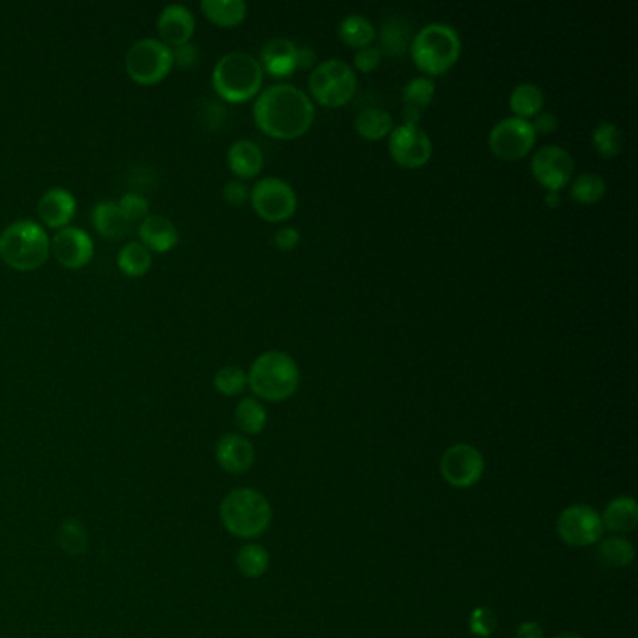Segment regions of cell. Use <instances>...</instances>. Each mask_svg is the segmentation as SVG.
Returning <instances> with one entry per match:
<instances>
[{
  "label": "cell",
  "instance_id": "6da1fadb",
  "mask_svg": "<svg viewBox=\"0 0 638 638\" xmlns=\"http://www.w3.org/2000/svg\"><path fill=\"white\" fill-rule=\"evenodd\" d=\"M253 116L266 135L276 139H296L311 128L315 105L309 94L290 83H276L259 92Z\"/></svg>",
  "mask_w": 638,
  "mask_h": 638
},
{
  "label": "cell",
  "instance_id": "7a4b0ae2",
  "mask_svg": "<svg viewBox=\"0 0 638 638\" xmlns=\"http://www.w3.org/2000/svg\"><path fill=\"white\" fill-rule=\"evenodd\" d=\"M51 255V240L44 227L32 219L10 223L0 234V259L17 272L42 268Z\"/></svg>",
  "mask_w": 638,
  "mask_h": 638
},
{
  "label": "cell",
  "instance_id": "3957f363",
  "mask_svg": "<svg viewBox=\"0 0 638 638\" xmlns=\"http://www.w3.org/2000/svg\"><path fill=\"white\" fill-rule=\"evenodd\" d=\"M247 384L264 401H285L298 390L300 367L287 352L266 350L251 363Z\"/></svg>",
  "mask_w": 638,
  "mask_h": 638
},
{
  "label": "cell",
  "instance_id": "277c9868",
  "mask_svg": "<svg viewBox=\"0 0 638 638\" xmlns=\"http://www.w3.org/2000/svg\"><path fill=\"white\" fill-rule=\"evenodd\" d=\"M264 70L246 51H231L219 58L212 72V85L225 102L242 103L261 92Z\"/></svg>",
  "mask_w": 638,
  "mask_h": 638
},
{
  "label": "cell",
  "instance_id": "5b68a950",
  "mask_svg": "<svg viewBox=\"0 0 638 638\" xmlns=\"http://www.w3.org/2000/svg\"><path fill=\"white\" fill-rule=\"evenodd\" d=\"M219 517L231 536L253 539L270 528L272 506L266 496L255 489H236L223 498Z\"/></svg>",
  "mask_w": 638,
  "mask_h": 638
},
{
  "label": "cell",
  "instance_id": "8992f818",
  "mask_svg": "<svg viewBox=\"0 0 638 638\" xmlns=\"http://www.w3.org/2000/svg\"><path fill=\"white\" fill-rule=\"evenodd\" d=\"M410 53L421 72L429 75L448 72L461 55L459 32L448 23H429L412 36Z\"/></svg>",
  "mask_w": 638,
  "mask_h": 638
},
{
  "label": "cell",
  "instance_id": "52a82bcc",
  "mask_svg": "<svg viewBox=\"0 0 638 638\" xmlns=\"http://www.w3.org/2000/svg\"><path fill=\"white\" fill-rule=\"evenodd\" d=\"M307 85L317 102L326 107H339L352 100L358 87V77L347 60L328 58L311 70Z\"/></svg>",
  "mask_w": 638,
  "mask_h": 638
},
{
  "label": "cell",
  "instance_id": "ba28073f",
  "mask_svg": "<svg viewBox=\"0 0 638 638\" xmlns=\"http://www.w3.org/2000/svg\"><path fill=\"white\" fill-rule=\"evenodd\" d=\"M173 68V49L154 38L135 42L126 55V72L133 83L143 87L158 85Z\"/></svg>",
  "mask_w": 638,
  "mask_h": 638
},
{
  "label": "cell",
  "instance_id": "9c48e42d",
  "mask_svg": "<svg viewBox=\"0 0 638 638\" xmlns=\"http://www.w3.org/2000/svg\"><path fill=\"white\" fill-rule=\"evenodd\" d=\"M249 201L253 210L266 221H285L289 219L298 206L296 191L287 180L277 176H264L249 189Z\"/></svg>",
  "mask_w": 638,
  "mask_h": 638
},
{
  "label": "cell",
  "instance_id": "30bf717a",
  "mask_svg": "<svg viewBox=\"0 0 638 638\" xmlns=\"http://www.w3.org/2000/svg\"><path fill=\"white\" fill-rule=\"evenodd\" d=\"M536 145V131L530 120L519 116H506L498 120L489 131V148L500 160L524 158Z\"/></svg>",
  "mask_w": 638,
  "mask_h": 638
},
{
  "label": "cell",
  "instance_id": "8fae6325",
  "mask_svg": "<svg viewBox=\"0 0 638 638\" xmlns=\"http://www.w3.org/2000/svg\"><path fill=\"white\" fill-rule=\"evenodd\" d=\"M556 532L569 547H590L603 537L601 515L590 506H569L556 522Z\"/></svg>",
  "mask_w": 638,
  "mask_h": 638
},
{
  "label": "cell",
  "instance_id": "7c38bea8",
  "mask_svg": "<svg viewBox=\"0 0 638 638\" xmlns=\"http://www.w3.org/2000/svg\"><path fill=\"white\" fill-rule=\"evenodd\" d=\"M485 472V459L481 451L468 444H455L444 451L440 459V474L457 489H470L478 485Z\"/></svg>",
  "mask_w": 638,
  "mask_h": 638
},
{
  "label": "cell",
  "instance_id": "4fadbf2b",
  "mask_svg": "<svg viewBox=\"0 0 638 638\" xmlns=\"http://www.w3.org/2000/svg\"><path fill=\"white\" fill-rule=\"evenodd\" d=\"M530 165L537 182L549 191H560L571 182L575 173L573 156L558 145L541 146Z\"/></svg>",
  "mask_w": 638,
  "mask_h": 638
},
{
  "label": "cell",
  "instance_id": "5bb4252c",
  "mask_svg": "<svg viewBox=\"0 0 638 638\" xmlns=\"http://www.w3.org/2000/svg\"><path fill=\"white\" fill-rule=\"evenodd\" d=\"M388 137H390L388 148L393 160L408 169L425 165L433 154V143L420 126H414V124L393 126L392 133Z\"/></svg>",
  "mask_w": 638,
  "mask_h": 638
},
{
  "label": "cell",
  "instance_id": "9a60e30c",
  "mask_svg": "<svg viewBox=\"0 0 638 638\" xmlns=\"http://www.w3.org/2000/svg\"><path fill=\"white\" fill-rule=\"evenodd\" d=\"M51 253L66 270H81L94 257V242L87 231L64 227L51 240Z\"/></svg>",
  "mask_w": 638,
  "mask_h": 638
},
{
  "label": "cell",
  "instance_id": "2e32d148",
  "mask_svg": "<svg viewBox=\"0 0 638 638\" xmlns=\"http://www.w3.org/2000/svg\"><path fill=\"white\" fill-rule=\"evenodd\" d=\"M195 32V17L182 4H171L161 10L158 17V34L161 44L176 49L191 42Z\"/></svg>",
  "mask_w": 638,
  "mask_h": 638
},
{
  "label": "cell",
  "instance_id": "e0dca14e",
  "mask_svg": "<svg viewBox=\"0 0 638 638\" xmlns=\"http://www.w3.org/2000/svg\"><path fill=\"white\" fill-rule=\"evenodd\" d=\"M216 459L227 474L242 476L255 463V448L246 436L231 433L219 438Z\"/></svg>",
  "mask_w": 638,
  "mask_h": 638
},
{
  "label": "cell",
  "instance_id": "ac0fdd59",
  "mask_svg": "<svg viewBox=\"0 0 638 638\" xmlns=\"http://www.w3.org/2000/svg\"><path fill=\"white\" fill-rule=\"evenodd\" d=\"M77 210V201L72 191L64 188H53L45 191L38 203V216L44 227L60 231L70 225Z\"/></svg>",
  "mask_w": 638,
  "mask_h": 638
},
{
  "label": "cell",
  "instance_id": "d6986e66",
  "mask_svg": "<svg viewBox=\"0 0 638 638\" xmlns=\"http://www.w3.org/2000/svg\"><path fill=\"white\" fill-rule=\"evenodd\" d=\"M296 47L289 38H272L261 51L262 70L274 77H287L296 70Z\"/></svg>",
  "mask_w": 638,
  "mask_h": 638
},
{
  "label": "cell",
  "instance_id": "ffe728a7",
  "mask_svg": "<svg viewBox=\"0 0 638 638\" xmlns=\"http://www.w3.org/2000/svg\"><path fill=\"white\" fill-rule=\"evenodd\" d=\"M139 240L143 246L156 253H167L178 244V229L171 219L148 216L139 225Z\"/></svg>",
  "mask_w": 638,
  "mask_h": 638
},
{
  "label": "cell",
  "instance_id": "44dd1931",
  "mask_svg": "<svg viewBox=\"0 0 638 638\" xmlns=\"http://www.w3.org/2000/svg\"><path fill=\"white\" fill-rule=\"evenodd\" d=\"M229 169L240 178H255L264 165L261 146L251 139H238L227 152Z\"/></svg>",
  "mask_w": 638,
  "mask_h": 638
},
{
  "label": "cell",
  "instance_id": "7402d4cb",
  "mask_svg": "<svg viewBox=\"0 0 638 638\" xmlns=\"http://www.w3.org/2000/svg\"><path fill=\"white\" fill-rule=\"evenodd\" d=\"M603 528L616 532V534H625V532H633L638 524V506L633 496H618L601 515Z\"/></svg>",
  "mask_w": 638,
  "mask_h": 638
},
{
  "label": "cell",
  "instance_id": "603a6c76",
  "mask_svg": "<svg viewBox=\"0 0 638 638\" xmlns=\"http://www.w3.org/2000/svg\"><path fill=\"white\" fill-rule=\"evenodd\" d=\"M90 219H92V225H94L96 232L107 240H113V242L124 238L130 231V223L122 216L118 204L111 203V201L96 204L92 214H90Z\"/></svg>",
  "mask_w": 638,
  "mask_h": 638
},
{
  "label": "cell",
  "instance_id": "cb8c5ba5",
  "mask_svg": "<svg viewBox=\"0 0 638 638\" xmlns=\"http://www.w3.org/2000/svg\"><path fill=\"white\" fill-rule=\"evenodd\" d=\"M201 10L218 27H236L246 19L247 4L244 0H203Z\"/></svg>",
  "mask_w": 638,
  "mask_h": 638
},
{
  "label": "cell",
  "instance_id": "d4e9b609",
  "mask_svg": "<svg viewBox=\"0 0 638 638\" xmlns=\"http://www.w3.org/2000/svg\"><path fill=\"white\" fill-rule=\"evenodd\" d=\"M354 128L363 139L378 141L392 133L393 116L380 107H365L354 118Z\"/></svg>",
  "mask_w": 638,
  "mask_h": 638
},
{
  "label": "cell",
  "instance_id": "484cf974",
  "mask_svg": "<svg viewBox=\"0 0 638 638\" xmlns=\"http://www.w3.org/2000/svg\"><path fill=\"white\" fill-rule=\"evenodd\" d=\"M337 34L345 44L360 49L365 45H371V42L377 38V29L369 21V17L362 14H348L341 19Z\"/></svg>",
  "mask_w": 638,
  "mask_h": 638
},
{
  "label": "cell",
  "instance_id": "4316f807",
  "mask_svg": "<svg viewBox=\"0 0 638 638\" xmlns=\"http://www.w3.org/2000/svg\"><path fill=\"white\" fill-rule=\"evenodd\" d=\"M118 270L128 277H143L152 268V251L141 242H128L118 251Z\"/></svg>",
  "mask_w": 638,
  "mask_h": 638
},
{
  "label": "cell",
  "instance_id": "83f0119b",
  "mask_svg": "<svg viewBox=\"0 0 638 638\" xmlns=\"http://www.w3.org/2000/svg\"><path fill=\"white\" fill-rule=\"evenodd\" d=\"M545 105V94L536 83H521L511 90L509 107L519 118L536 116Z\"/></svg>",
  "mask_w": 638,
  "mask_h": 638
},
{
  "label": "cell",
  "instance_id": "f1b7e54d",
  "mask_svg": "<svg viewBox=\"0 0 638 638\" xmlns=\"http://www.w3.org/2000/svg\"><path fill=\"white\" fill-rule=\"evenodd\" d=\"M234 421L238 425V429L246 435H259L262 429L266 427L268 414L266 408L261 401H257L255 397H244L234 410Z\"/></svg>",
  "mask_w": 638,
  "mask_h": 638
},
{
  "label": "cell",
  "instance_id": "f546056e",
  "mask_svg": "<svg viewBox=\"0 0 638 638\" xmlns=\"http://www.w3.org/2000/svg\"><path fill=\"white\" fill-rule=\"evenodd\" d=\"M412 34L410 25L403 17L388 19L380 30V51H386L388 55H403L406 49H410Z\"/></svg>",
  "mask_w": 638,
  "mask_h": 638
},
{
  "label": "cell",
  "instance_id": "4dcf8cb0",
  "mask_svg": "<svg viewBox=\"0 0 638 638\" xmlns=\"http://www.w3.org/2000/svg\"><path fill=\"white\" fill-rule=\"evenodd\" d=\"M605 191H607V182H605V178L601 174L586 171V173H580L571 178L569 195L577 203H597V201L603 199Z\"/></svg>",
  "mask_w": 638,
  "mask_h": 638
},
{
  "label": "cell",
  "instance_id": "1f68e13d",
  "mask_svg": "<svg viewBox=\"0 0 638 638\" xmlns=\"http://www.w3.org/2000/svg\"><path fill=\"white\" fill-rule=\"evenodd\" d=\"M236 566L247 579H259L270 567V554L257 543H247L236 554Z\"/></svg>",
  "mask_w": 638,
  "mask_h": 638
},
{
  "label": "cell",
  "instance_id": "d6a6232c",
  "mask_svg": "<svg viewBox=\"0 0 638 638\" xmlns=\"http://www.w3.org/2000/svg\"><path fill=\"white\" fill-rule=\"evenodd\" d=\"M592 143L601 156L614 158L616 154H620L624 146V135L616 124H612L609 120H601L592 131Z\"/></svg>",
  "mask_w": 638,
  "mask_h": 638
},
{
  "label": "cell",
  "instance_id": "836d02e7",
  "mask_svg": "<svg viewBox=\"0 0 638 638\" xmlns=\"http://www.w3.org/2000/svg\"><path fill=\"white\" fill-rule=\"evenodd\" d=\"M599 558L610 567H627L635 560V547L624 537H609L599 547Z\"/></svg>",
  "mask_w": 638,
  "mask_h": 638
},
{
  "label": "cell",
  "instance_id": "e575fe53",
  "mask_svg": "<svg viewBox=\"0 0 638 638\" xmlns=\"http://www.w3.org/2000/svg\"><path fill=\"white\" fill-rule=\"evenodd\" d=\"M435 81L429 75H418L412 77L405 87H403V102L410 107L425 109L435 98Z\"/></svg>",
  "mask_w": 638,
  "mask_h": 638
},
{
  "label": "cell",
  "instance_id": "d590c367",
  "mask_svg": "<svg viewBox=\"0 0 638 638\" xmlns=\"http://www.w3.org/2000/svg\"><path fill=\"white\" fill-rule=\"evenodd\" d=\"M214 386L219 393L227 395V397H234V395H240V393L246 390L247 386V373L238 367V365H225L221 367L216 377H214Z\"/></svg>",
  "mask_w": 638,
  "mask_h": 638
},
{
  "label": "cell",
  "instance_id": "8d00e7d4",
  "mask_svg": "<svg viewBox=\"0 0 638 638\" xmlns=\"http://www.w3.org/2000/svg\"><path fill=\"white\" fill-rule=\"evenodd\" d=\"M60 547L70 554H83L87 551V532L83 524L75 519H68L58 532Z\"/></svg>",
  "mask_w": 638,
  "mask_h": 638
},
{
  "label": "cell",
  "instance_id": "74e56055",
  "mask_svg": "<svg viewBox=\"0 0 638 638\" xmlns=\"http://www.w3.org/2000/svg\"><path fill=\"white\" fill-rule=\"evenodd\" d=\"M118 208L122 212V216L126 218L128 223H135V221H145L148 218V212H150V206L145 197L137 195V193H126L120 201H118Z\"/></svg>",
  "mask_w": 638,
  "mask_h": 638
},
{
  "label": "cell",
  "instance_id": "f35d334b",
  "mask_svg": "<svg viewBox=\"0 0 638 638\" xmlns=\"http://www.w3.org/2000/svg\"><path fill=\"white\" fill-rule=\"evenodd\" d=\"M468 624H470V631L476 637H491L496 629V618H494L493 610H489L487 607H478L470 614Z\"/></svg>",
  "mask_w": 638,
  "mask_h": 638
},
{
  "label": "cell",
  "instance_id": "ab89813d",
  "mask_svg": "<svg viewBox=\"0 0 638 638\" xmlns=\"http://www.w3.org/2000/svg\"><path fill=\"white\" fill-rule=\"evenodd\" d=\"M380 62H382V51L375 45H365L356 49L354 53V66L360 72H373Z\"/></svg>",
  "mask_w": 638,
  "mask_h": 638
},
{
  "label": "cell",
  "instance_id": "60d3db41",
  "mask_svg": "<svg viewBox=\"0 0 638 638\" xmlns=\"http://www.w3.org/2000/svg\"><path fill=\"white\" fill-rule=\"evenodd\" d=\"M223 197L232 206H242L249 199V188L242 180H231L223 188Z\"/></svg>",
  "mask_w": 638,
  "mask_h": 638
},
{
  "label": "cell",
  "instance_id": "b9f144b4",
  "mask_svg": "<svg viewBox=\"0 0 638 638\" xmlns=\"http://www.w3.org/2000/svg\"><path fill=\"white\" fill-rule=\"evenodd\" d=\"M173 60L174 66H178V68H191V66H195V64L199 62V49H197V45H193L189 42V44L176 47V49H173Z\"/></svg>",
  "mask_w": 638,
  "mask_h": 638
},
{
  "label": "cell",
  "instance_id": "7bdbcfd3",
  "mask_svg": "<svg viewBox=\"0 0 638 638\" xmlns=\"http://www.w3.org/2000/svg\"><path fill=\"white\" fill-rule=\"evenodd\" d=\"M534 120H530L532 128L537 133H552L558 130V116L551 111H539L536 116H532Z\"/></svg>",
  "mask_w": 638,
  "mask_h": 638
},
{
  "label": "cell",
  "instance_id": "ee69618b",
  "mask_svg": "<svg viewBox=\"0 0 638 638\" xmlns=\"http://www.w3.org/2000/svg\"><path fill=\"white\" fill-rule=\"evenodd\" d=\"M274 244L279 249H292L300 244V231L294 227H281L274 234Z\"/></svg>",
  "mask_w": 638,
  "mask_h": 638
},
{
  "label": "cell",
  "instance_id": "f6af8a7d",
  "mask_svg": "<svg viewBox=\"0 0 638 638\" xmlns=\"http://www.w3.org/2000/svg\"><path fill=\"white\" fill-rule=\"evenodd\" d=\"M317 51L311 45H298L296 47V70L298 68H315L317 62Z\"/></svg>",
  "mask_w": 638,
  "mask_h": 638
},
{
  "label": "cell",
  "instance_id": "bcb514c9",
  "mask_svg": "<svg viewBox=\"0 0 638 638\" xmlns=\"http://www.w3.org/2000/svg\"><path fill=\"white\" fill-rule=\"evenodd\" d=\"M543 627L537 624V622H524L519 625L517 629V635L515 638H543Z\"/></svg>",
  "mask_w": 638,
  "mask_h": 638
},
{
  "label": "cell",
  "instance_id": "7dc6e473",
  "mask_svg": "<svg viewBox=\"0 0 638 638\" xmlns=\"http://www.w3.org/2000/svg\"><path fill=\"white\" fill-rule=\"evenodd\" d=\"M403 118H405V122H403V124H414V126H418V120L421 118V109L405 105V109H403Z\"/></svg>",
  "mask_w": 638,
  "mask_h": 638
},
{
  "label": "cell",
  "instance_id": "c3c4849f",
  "mask_svg": "<svg viewBox=\"0 0 638 638\" xmlns=\"http://www.w3.org/2000/svg\"><path fill=\"white\" fill-rule=\"evenodd\" d=\"M545 203L552 206V208H554V206H558V203H560V195H558V191H549V193H547V197H545Z\"/></svg>",
  "mask_w": 638,
  "mask_h": 638
},
{
  "label": "cell",
  "instance_id": "681fc988",
  "mask_svg": "<svg viewBox=\"0 0 638 638\" xmlns=\"http://www.w3.org/2000/svg\"><path fill=\"white\" fill-rule=\"evenodd\" d=\"M552 638H582L577 635V633H558V635H554Z\"/></svg>",
  "mask_w": 638,
  "mask_h": 638
}]
</instances>
